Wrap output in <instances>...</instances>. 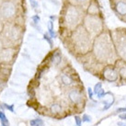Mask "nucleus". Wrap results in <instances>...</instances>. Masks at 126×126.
I'll list each match as a JSON object with an SVG mask.
<instances>
[{
    "mask_svg": "<svg viewBox=\"0 0 126 126\" xmlns=\"http://www.w3.org/2000/svg\"><path fill=\"white\" fill-rule=\"evenodd\" d=\"M76 1L79 2V3H85V2H87V1H88V0H76Z\"/></svg>",
    "mask_w": 126,
    "mask_h": 126,
    "instance_id": "nucleus-28",
    "label": "nucleus"
},
{
    "mask_svg": "<svg viewBox=\"0 0 126 126\" xmlns=\"http://www.w3.org/2000/svg\"><path fill=\"white\" fill-rule=\"evenodd\" d=\"M0 121H1V123H2V125L3 126H8L9 125V122H8V120L7 119L6 115L4 114L3 112H1V111H0Z\"/></svg>",
    "mask_w": 126,
    "mask_h": 126,
    "instance_id": "nucleus-16",
    "label": "nucleus"
},
{
    "mask_svg": "<svg viewBox=\"0 0 126 126\" xmlns=\"http://www.w3.org/2000/svg\"><path fill=\"white\" fill-rule=\"evenodd\" d=\"M117 50H118V53L120 54L121 58L123 61H126V39L122 40L117 44Z\"/></svg>",
    "mask_w": 126,
    "mask_h": 126,
    "instance_id": "nucleus-7",
    "label": "nucleus"
},
{
    "mask_svg": "<svg viewBox=\"0 0 126 126\" xmlns=\"http://www.w3.org/2000/svg\"><path fill=\"white\" fill-rule=\"evenodd\" d=\"M103 78L109 82H115L119 78V73L117 72L115 67L111 65H107L103 69Z\"/></svg>",
    "mask_w": 126,
    "mask_h": 126,
    "instance_id": "nucleus-4",
    "label": "nucleus"
},
{
    "mask_svg": "<svg viewBox=\"0 0 126 126\" xmlns=\"http://www.w3.org/2000/svg\"><path fill=\"white\" fill-rule=\"evenodd\" d=\"M88 95H89V98H90L91 99H93V92H92V89L89 88L88 89Z\"/></svg>",
    "mask_w": 126,
    "mask_h": 126,
    "instance_id": "nucleus-23",
    "label": "nucleus"
},
{
    "mask_svg": "<svg viewBox=\"0 0 126 126\" xmlns=\"http://www.w3.org/2000/svg\"><path fill=\"white\" fill-rule=\"evenodd\" d=\"M6 107H7V109H9L11 111H14V110H13V106H8V105H6Z\"/></svg>",
    "mask_w": 126,
    "mask_h": 126,
    "instance_id": "nucleus-26",
    "label": "nucleus"
},
{
    "mask_svg": "<svg viewBox=\"0 0 126 126\" xmlns=\"http://www.w3.org/2000/svg\"><path fill=\"white\" fill-rule=\"evenodd\" d=\"M119 118L122 120H126V112H124V113H123V114H120Z\"/></svg>",
    "mask_w": 126,
    "mask_h": 126,
    "instance_id": "nucleus-24",
    "label": "nucleus"
},
{
    "mask_svg": "<svg viewBox=\"0 0 126 126\" xmlns=\"http://www.w3.org/2000/svg\"><path fill=\"white\" fill-rule=\"evenodd\" d=\"M30 124L32 126H44L43 121L41 119H34L30 122Z\"/></svg>",
    "mask_w": 126,
    "mask_h": 126,
    "instance_id": "nucleus-13",
    "label": "nucleus"
},
{
    "mask_svg": "<svg viewBox=\"0 0 126 126\" xmlns=\"http://www.w3.org/2000/svg\"><path fill=\"white\" fill-rule=\"evenodd\" d=\"M118 125L119 126H126V123H122V122H119V123H118Z\"/></svg>",
    "mask_w": 126,
    "mask_h": 126,
    "instance_id": "nucleus-27",
    "label": "nucleus"
},
{
    "mask_svg": "<svg viewBox=\"0 0 126 126\" xmlns=\"http://www.w3.org/2000/svg\"><path fill=\"white\" fill-rule=\"evenodd\" d=\"M60 62H61V54H60L59 52H56L53 55V64H59Z\"/></svg>",
    "mask_w": 126,
    "mask_h": 126,
    "instance_id": "nucleus-14",
    "label": "nucleus"
},
{
    "mask_svg": "<svg viewBox=\"0 0 126 126\" xmlns=\"http://www.w3.org/2000/svg\"><path fill=\"white\" fill-rule=\"evenodd\" d=\"M18 35H19V32H18V30L17 28H12L10 31V37L11 38H13L14 40L18 38Z\"/></svg>",
    "mask_w": 126,
    "mask_h": 126,
    "instance_id": "nucleus-17",
    "label": "nucleus"
},
{
    "mask_svg": "<svg viewBox=\"0 0 126 126\" xmlns=\"http://www.w3.org/2000/svg\"><path fill=\"white\" fill-rule=\"evenodd\" d=\"M31 4H32V6L33 8H36V7L38 6V3L36 2L35 0H31Z\"/></svg>",
    "mask_w": 126,
    "mask_h": 126,
    "instance_id": "nucleus-22",
    "label": "nucleus"
},
{
    "mask_svg": "<svg viewBox=\"0 0 126 126\" xmlns=\"http://www.w3.org/2000/svg\"><path fill=\"white\" fill-rule=\"evenodd\" d=\"M51 110H52V112H53V113H54V114H57V113L61 112V110H62V108H61V106H60L59 104L54 103V104H53V105L51 106Z\"/></svg>",
    "mask_w": 126,
    "mask_h": 126,
    "instance_id": "nucleus-15",
    "label": "nucleus"
},
{
    "mask_svg": "<svg viewBox=\"0 0 126 126\" xmlns=\"http://www.w3.org/2000/svg\"><path fill=\"white\" fill-rule=\"evenodd\" d=\"M105 94H106V93H105V91H104V89L102 88L101 90L99 91V92H98V94H97V95H98V98H102L103 96H105Z\"/></svg>",
    "mask_w": 126,
    "mask_h": 126,
    "instance_id": "nucleus-21",
    "label": "nucleus"
},
{
    "mask_svg": "<svg viewBox=\"0 0 126 126\" xmlns=\"http://www.w3.org/2000/svg\"><path fill=\"white\" fill-rule=\"evenodd\" d=\"M82 121H83V122H86V123H88V122H90L91 121V117L90 116L87 115V114H84L83 117H82Z\"/></svg>",
    "mask_w": 126,
    "mask_h": 126,
    "instance_id": "nucleus-20",
    "label": "nucleus"
},
{
    "mask_svg": "<svg viewBox=\"0 0 126 126\" xmlns=\"http://www.w3.org/2000/svg\"><path fill=\"white\" fill-rule=\"evenodd\" d=\"M118 68V73H119L120 77L123 79L126 80V63L125 62L122 60V64H120L119 66H116Z\"/></svg>",
    "mask_w": 126,
    "mask_h": 126,
    "instance_id": "nucleus-11",
    "label": "nucleus"
},
{
    "mask_svg": "<svg viewBox=\"0 0 126 126\" xmlns=\"http://www.w3.org/2000/svg\"><path fill=\"white\" fill-rule=\"evenodd\" d=\"M13 54H14V53L11 49H6L1 53L0 58L3 62H8L13 58Z\"/></svg>",
    "mask_w": 126,
    "mask_h": 126,
    "instance_id": "nucleus-9",
    "label": "nucleus"
},
{
    "mask_svg": "<svg viewBox=\"0 0 126 126\" xmlns=\"http://www.w3.org/2000/svg\"><path fill=\"white\" fill-rule=\"evenodd\" d=\"M114 10L120 17H126V0H117L114 3Z\"/></svg>",
    "mask_w": 126,
    "mask_h": 126,
    "instance_id": "nucleus-6",
    "label": "nucleus"
},
{
    "mask_svg": "<svg viewBox=\"0 0 126 126\" xmlns=\"http://www.w3.org/2000/svg\"><path fill=\"white\" fill-rule=\"evenodd\" d=\"M0 13L5 18H11L16 13V7L11 2H5L0 7Z\"/></svg>",
    "mask_w": 126,
    "mask_h": 126,
    "instance_id": "nucleus-5",
    "label": "nucleus"
},
{
    "mask_svg": "<svg viewBox=\"0 0 126 126\" xmlns=\"http://www.w3.org/2000/svg\"><path fill=\"white\" fill-rule=\"evenodd\" d=\"M80 12L76 7H69L66 9V13L64 16V19L66 21L68 26L74 27L77 25V23L80 20Z\"/></svg>",
    "mask_w": 126,
    "mask_h": 126,
    "instance_id": "nucleus-3",
    "label": "nucleus"
},
{
    "mask_svg": "<svg viewBox=\"0 0 126 126\" xmlns=\"http://www.w3.org/2000/svg\"><path fill=\"white\" fill-rule=\"evenodd\" d=\"M117 112H126V108H119V109H117Z\"/></svg>",
    "mask_w": 126,
    "mask_h": 126,
    "instance_id": "nucleus-25",
    "label": "nucleus"
},
{
    "mask_svg": "<svg viewBox=\"0 0 126 126\" xmlns=\"http://www.w3.org/2000/svg\"><path fill=\"white\" fill-rule=\"evenodd\" d=\"M69 98L70 100L75 104H79L82 100V95L77 89H73L69 93Z\"/></svg>",
    "mask_w": 126,
    "mask_h": 126,
    "instance_id": "nucleus-8",
    "label": "nucleus"
},
{
    "mask_svg": "<svg viewBox=\"0 0 126 126\" xmlns=\"http://www.w3.org/2000/svg\"><path fill=\"white\" fill-rule=\"evenodd\" d=\"M98 12H99V10H98V7L97 6V4L93 3V2L89 4L88 8V15H90V16H98Z\"/></svg>",
    "mask_w": 126,
    "mask_h": 126,
    "instance_id": "nucleus-10",
    "label": "nucleus"
},
{
    "mask_svg": "<svg viewBox=\"0 0 126 126\" xmlns=\"http://www.w3.org/2000/svg\"><path fill=\"white\" fill-rule=\"evenodd\" d=\"M75 121H76V123H77V126H81L82 119H81L79 116H75Z\"/></svg>",
    "mask_w": 126,
    "mask_h": 126,
    "instance_id": "nucleus-19",
    "label": "nucleus"
},
{
    "mask_svg": "<svg viewBox=\"0 0 126 126\" xmlns=\"http://www.w3.org/2000/svg\"><path fill=\"white\" fill-rule=\"evenodd\" d=\"M86 27L88 32H101L103 24L101 19L98 16H90L88 15L86 18Z\"/></svg>",
    "mask_w": 126,
    "mask_h": 126,
    "instance_id": "nucleus-2",
    "label": "nucleus"
},
{
    "mask_svg": "<svg viewBox=\"0 0 126 126\" xmlns=\"http://www.w3.org/2000/svg\"><path fill=\"white\" fill-rule=\"evenodd\" d=\"M94 50L96 55L99 60H106L110 54V44L107 35L98 36V41L95 42Z\"/></svg>",
    "mask_w": 126,
    "mask_h": 126,
    "instance_id": "nucleus-1",
    "label": "nucleus"
},
{
    "mask_svg": "<svg viewBox=\"0 0 126 126\" xmlns=\"http://www.w3.org/2000/svg\"><path fill=\"white\" fill-rule=\"evenodd\" d=\"M102 89V84L100 83V82H98V83H97V85L95 86L94 88V93H96V94H98L99 91Z\"/></svg>",
    "mask_w": 126,
    "mask_h": 126,
    "instance_id": "nucleus-18",
    "label": "nucleus"
},
{
    "mask_svg": "<svg viewBox=\"0 0 126 126\" xmlns=\"http://www.w3.org/2000/svg\"><path fill=\"white\" fill-rule=\"evenodd\" d=\"M61 79H62L63 83L65 85V86H70V85L73 84V79H72L69 76H67V75H62Z\"/></svg>",
    "mask_w": 126,
    "mask_h": 126,
    "instance_id": "nucleus-12",
    "label": "nucleus"
}]
</instances>
